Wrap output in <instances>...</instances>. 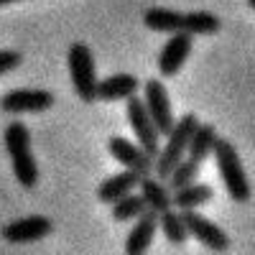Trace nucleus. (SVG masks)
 <instances>
[{
  "label": "nucleus",
  "instance_id": "obj_4",
  "mask_svg": "<svg viewBox=\"0 0 255 255\" xmlns=\"http://www.w3.org/2000/svg\"><path fill=\"white\" fill-rule=\"evenodd\" d=\"M125 102H128V105H125V115H128V123H130L133 133H135L138 145H140L151 158H156L158 148H161V145H158V138H161V135H158V130H156L151 115H148L143 100H140L138 95H130Z\"/></svg>",
  "mask_w": 255,
  "mask_h": 255
},
{
  "label": "nucleus",
  "instance_id": "obj_2",
  "mask_svg": "<svg viewBox=\"0 0 255 255\" xmlns=\"http://www.w3.org/2000/svg\"><path fill=\"white\" fill-rule=\"evenodd\" d=\"M197 125H199V118L194 113H186V115H181L174 123V128L168 130V143L163 148H158V153L153 158V171L151 174H156V179L166 181L168 174L174 171V166L186 156L189 138H191V133L197 130Z\"/></svg>",
  "mask_w": 255,
  "mask_h": 255
},
{
  "label": "nucleus",
  "instance_id": "obj_10",
  "mask_svg": "<svg viewBox=\"0 0 255 255\" xmlns=\"http://www.w3.org/2000/svg\"><path fill=\"white\" fill-rule=\"evenodd\" d=\"M108 151H110V156H113L118 163H123L125 168H135V171H140V174H151V171H153V158L148 156L138 143L128 140V138H123V135H113V138L108 140Z\"/></svg>",
  "mask_w": 255,
  "mask_h": 255
},
{
  "label": "nucleus",
  "instance_id": "obj_9",
  "mask_svg": "<svg viewBox=\"0 0 255 255\" xmlns=\"http://www.w3.org/2000/svg\"><path fill=\"white\" fill-rule=\"evenodd\" d=\"M191 38L184 31H176V33H168V41L163 44L161 54H158V74L161 77H176L184 67V61L189 59L191 54Z\"/></svg>",
  "mask_w": 255,
  "mask_h": 255
},
{
  "label": "nucleus",
  "instance_id": "obj_23",
  "mask_svg": "<svg viewBox=\"0 0 255 255\" xmlns=\"http://www.w3.org/2000/svg\"><path fill=\"white\" fill-rule=\"evenodd\" d=\"M199 171H202V163H197V161H191V158H181L176 166H174V171L168 174V179H166V186L168 189H181V186H186V184H191V181H197V176H199Z\"/></svg>",
  "mask_w": 255,
  "mask_h": 255
},
{
  "label": "nucleus",
  "instance_id": "obj_6",
  "mask_svg": "<svg viewBox=\"0 0 255 255\" xmlns=\"http://www.w3.org/2000/svg\"><path fill=\"white\" fill-rule=\"evenodd\" d=\"M181 220L186 225V232H189V238H194L197 243H202L204 248L209 250H215V253H225L230 248V238H227V232L215 225L212 220L202 217L197 209H181Z\"/></svg>",
  "mask_w": 255,
  "mask_h": 255
},
{
  "label": "nucleus",
  "instance_id": "obj_7",
  "mask_svg": "<svg viewBox=\"0 0 255 255\" xmlns=\"http://www.w3.org/2000/svg\"><path fill=\"white\" fill-rule=\"evenodd\" d=\"M54 105V95L49 90H10L0 97V110L13 113V115H26V113H44Z\"/></svg>",
  "mask_w": 255,
  "mask_h": 255
},
{
  "label": "nucleus",
  "instance_id": "obj_13",
  "mask_svg": "<svg viewBox=\"0 0 255 255\" xmlns=\"http://www.w3.org/2000/svg\"><path fill=\"white\" fill-rule=\"evenodd\" d=\"M138 87L140 82L133 74H110L105 79H97V100H105V102L128 100L130 95L138 92Z\"/></svg>",
  "mask_w": 255,
  "mask_h": 255
},
{
  "label": "nucleus",
  "instance_id": "obj_22",
  "mask_svg": "<svg viewBox=\"0 0 255 255\" xmlns=\"http://www.w3.org/2000/svg\"><path fill=\"white\" fill-rule=\"evenodd\" d=\"M113 207V220L115 222H128V220H135L143 209H148L145 207V199L140 197V194H125V197H120L118 202H113L110 204Z\"/></svg>",
  "mask_w": 255,
  "mask_h": 255
},
{
  "label": "nucleus",
  "instance_id": "obj_24",
  "mask_svg": "<svg viewBox=\"0 0 255 255\" xmlns=\"http://www.w3.org/2000/svg\"><path fill=\"white\" fill-rule=\"evenodd\" d=\"M20 61H23V56H20V51H13V49H3L0 51V77L13 72L20 67Z\"/></svg>",
  "mask_w": 255,
  "mask_h": 255
},
{
  "label": "nucleus",
  "instance_id": "obj_8",
  "mask_svg": "<svg viewBox=\"0 0 255 255\" xmlns=\"http://www.w3.org/2000/svg\"><path fill=\"white\" fill-rule=\"evenodd\" d=\"M51 220L44 217V215H31V217H20L15 222H8L0 235L8 243H15V245H23V243H36V240H44L46 235H51Z\"/></svg>",
  "mask_w": 255,
  "mask_h": 255
},
{
  "label": "nucleus",
  "instance_id": "obj_14",
  "mask_svg": "<svg viewBox=\"0 0 255 255\" xmlns=\"http://www.w3.org/2000/svg\"><path fill=\"white\" fill-rule=\"evenodd\" d=\"M138 189H140V197L145 199V207L153 209L156 215L161 212L171 209L174 202H171V189L166 186V181L156 179L153 174H143L140 181H138Z\"/></svg>",
  "mask_w": 255,
  "mask_h": 255
},
{
  "label": "nucleus",
  "instance_id": "obj_16",
  "mask_svg": "<svg viewBox=\"0 0 255 255\" xmlns=\"http://www.w3.org/2000/svg\"><path fill=\"white\" fill-rule=\"evenodd\" d=\"M222 28V20L209 10H189L181 13V31L189 36H212Z\"/></svg>",
  "mask_w": 255,
  "mask_h": 255
},
{
  "label": "nucleus",
  "instance_id": "obj_11",
  "mask_svg": "<svg viewBox=\"0 0 255 255\" xmlns=\"http://www.w3.org/2000/svg\"><path fill=\"white\" fill-rule=\"evenodd\" d=\"M156 230H158V215L153 209H143L140 215L135 217L133 230L128 232V240H125V253L128 255H140L151 248L153 238H156Z\"/></svg>",
  "mask_w": 255,
  "mask_h": 255
},
{
  "label": "nucleus",
  "instance_id": "obj_3",
  "mask_svg": "<svg viewBox=\"0 0 255 255\" xmlns=\"http://www.w3.org/2000/svg\"><path fill=\"white\" fill-rule=\"evenodd\" d=\"M67 64H69V77L74 84V92L82 102H95L97 100V67H95V56L87 44H77L69 46L67 51Z\"/></svg>",
  "mask_w": 255,
  "mask_h": 255
},
{
  "label": "nucleus",
  "instance_id": "obj_15",
  "mask_svg": "<svg viewBox=\"0 0 255 255\" xmlns=\"http://www.w3.org/2000/svg\"><path fill=\"white\" fill-rule=\"evenodd\" d=\"M215 140H217V130H215V125H209V123H199V125H197V130L191 133V138H189V145H186V158L197 161V163H204V161L212 156Z\"/></svg>",
  "mask_w": 255,
  "mask_h": 255
},
{
  "label": "nucleus",
  "instance_id": "obj_26",
  "mask_svg": "<svg viewBox=\"0 0 255 255\" xmlns=\"http://www.w3.org/2000/svg\"><path fill=\"white\" fill-rule=\"evenodd\" d=\"M245 3H248V8H255V0H245Z\"/></svg>",
  "mask_w": 255,
  "mask_h": 255
},
{
  "label": "nucleus",
  "instance_id": "obj_18",
  "mask_svg": "<svg viewBox=\"0 0 255 255\" xmlns=\"http://www.w3.org/2000/svg\"><path fill=\"white\" fill-rule=\"evenodd\" d=\"M143 23L158 33H176L181 31V13L171 8H148L143 13Z\"/></svg>",
  "mask_w": 255,
  "mask_h": 255
},
{
  "label": "nucleus",
  "instance_id": "obj_17",
  "mask_svg": "<svg viewBox=\"0 0 255 255\" xmlns=\"http://www.w3.org/2000/svg\"><path fill=\"white\" fill-rule=\"evenodd\" d=\"M212 197H215V189L209 184H199V181H191V184L171 191V202L179 209H197V207L207 204Z\"/></svg>",
  "mask_w": 255,
  "mask_h": 255
},
{
  "label": "nucleus",
  "instance_id": "obj_21",
  "mask_svg": "<svg viewBox=\"0 0 255 255\" xmlns=\"http://www.w3.org/2000/svg\"><path fill=\"white\" fill-rule=\"evenodd\" d=\"M3 140H5V151L8 156H15V153H23L31 148V133L23 120H13L8 123L5 133H3Z\"/></svg>",
  "mask_w": 255,
  "mask_h": 255
},
{
  "label": "nucleus",
  "instance_id": "obj_12",
  "mask_svg": "<svg viewBox=\"0 0 255 255\" xmlns=\"http://www.w3.org/2000/svg\"><path fill=\"white\" fill-rule=\"evenodd\" d=\"M140 176H143V174L135 171V168H125V171H120V174L108 176V179L97 186V199H100L102 204L118 202L120 197H125V194H130V191L138 189Z\"/></svg>",
  "mask_w": 255,
  "mask_h": 255
},
{
  "label": "nucleus",
  "instance_id": "obj_5",
  "mask_svg": "<svg viewBox=\"0 0 255 255\" xmlns=\"http://www.w3.org/2000/svg\"><path fill=\"white\" fill-rule=\"evenodd\" d=\"M143 105L148 115H151L158 135H168V130L174 128V108H171V97L161 79H148L145 82V92H143Z\"/></svg>",
  "mask_w": 255,
  "mask_h": 255
},
{
  "label": "nucleus",
  "instance_id": "obj_19",
  "mask_svg": "<svg viewBox=\"0 0 255 255\" xmlns=\"http://www.w3.org/2000/svg\"><path fill=\"white\" fill-rule=\"evenodd\" d=\"M13 161V174H15V181L23 186V189H33L38 184V163L31 153V148L23 153H15L10 156Z\"/></svg>",
  "mask_w": 255,
  "mask_h": 255
},
{
  "label": "nucleus",
  "instance_id": "obj_20",
  "mask_svg": "<svg viewBox=\"0 0 255 255\" xmlns=\"http://www.w3.org/2000/svg\"><path fill=\"white\" fill-rule=\"evenodd\" d=\"M158 227H161V232L166 235V240L171 243V245H176V248H181L189 240V232H186V225L181 220V212L176 215L174 207L158 215Z\"/></svg>",
  "mask_w": 255,
  "mask_h": 255
},
{
  "label": "nucleus",
  "instance_id": "obj_25",
  "mask_svg": "<svg viewBox=\"0 0 255 255\" xmlns=\"http://www.w3.org/2000/svg\"><path fill=\"white\" fill-rule=\"evenodd\" d=\"M10 3H20V0H0V8H3V5H10Z\"/></svg>",
  "mask_w": 255,
  "mask_h": 255
},
{
  "label": "nucleus",
  "instance_id": "obj_1",
  "mask_svg": "<svg viewBox=\"0 0 255 255\" xmlns=\"http://www.w3.org/2000/svg\"><path fill=\"white\" fill-rule=\"evenodd\" d=\"M212 153H215V163L220 168V176H222V184L227 189L230 199L238 202V204H245L250 199V181L245 176V168H243L238 148L232 145L227 138H220L217 135Z\"/></svg>",
  "mask_w": 255,
  "mask_h": 255
}]
</instances>
